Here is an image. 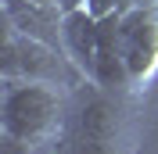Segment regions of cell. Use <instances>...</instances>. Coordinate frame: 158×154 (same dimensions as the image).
Wrapping results in <instances>:
<instances>
[{
    "mask_svg": "<svg viewBox=\"0 0 158 154\" xmlns=\"http://www.w3.org/2000/svg\"><path fill=\"white\" fill-rule=\"evenodd\" d=\"M76 93L36 79H4L0 90V133L7 140L43 151L69 133Z\"/></svg>",
    "mask_w": 158,
    "mask_h": 154,
    "instance_id": "obj_1",
    "label": "cell"
},
{
    "mask_svg": "<svg viewBox=\"0 0 158 154\" xmlns=\"http://www.w3.org/2000/svg\"><path fill=\"white\" fill-rule=\"evenodd\" d=\"M4 79H36V83H54L72 93L86 86V75L76 68V61L65 54L61 43L25 36L18 29H4Z\"/></svg>",
    "mask_w": 158,
    "mask_h": 154,
    "instance_id": "obj_2",
    "label": "cell"
},
{
    "mask_svg": "<svg viewBox=\"0 0 158 154\" xmlns=\"http://www.w3.org/2000/svg\"><path fill=\"white\" fill-rule=\"evenodd\" d=\"M118 47L129 75V93L158 79V7H126L118 14Z\"/></svg>",
    "mask_w": 158,
    "mask_h": 154,
    "instance_id": "obj_3",
    "label": "cell"
},
{
    "mask_svg": "<svg viewBox=\"0 0 158 154\" xmlns=\"http://www.w3.org/2000/svg\"><path fill=\"white\" fill-rule=\"evenodd\" d=\"M97 29H101V18H94L83 4L65 7L61 47H65V54L76 61V68L86 75V83H90V72H94V54H97Z\"/></svg>",
    "mask_w": 158,
    "mask_h": 154,
    "instance_id": "obj_4",
    "label": "cell"
},
{
    "mask_svg": "<svg viewBox=\"0 0 158 154\" xmlns=\"http://www.w3.org/2000/svg\"><path fill=\"white\" fill-rule=\"evenodd\" d=\"M4 22H7L11 29L25 32V36L61 43V22H65V7L29 4V0H4Z\"/></svg>",
    "mask_w": 158,
    "mask_h": 154,
    "instance_id": "obj_5",
    "label": "cell"
},
{
    "mask_svg": "<svg viewBox=\"0 0 158 154\" xmlns=\"http://www.w3.org/2000/svg\"><path fill=\"white\" fill-rule=\"evenodd\" d=\"M65 154H122V140H104V136L69 129L65 133Z\"/></svg>",
    "mask_w": 158,
    "mask_h": 154,
    "instance_id": "obj_6",
    "label": "cell"
},
{
    "mask_svg": "<svg viewBox=\"0 0 158 154\" xmlns=\"http://www.w3.org/2000/svg\"><path fill=\"white\" fill-rule=\"evenodd\" d=\"M83 7L94 14V18H111V14H122L129 7V0H79Z\"/></svg>",
    "mask_w": 158,
    "mask_h": 154,
    "instance_id": "obj_7",
    "label": "cell"
},
{
    "mask_svg": "<svg viewBox=\"0 0 158 154\" xmlns=\"http://www.w3.org/2000/svg\"><path fill=\"white\" fill-rule=\"evenodd\" d=\"M29 4H47V7H65V0H29Z\"/></svg>",
    "mask_w": 158,
    "mask_h": 154,
    "instance_id": "obj_8",
    "label": "cell"
},
{
    "mask_svg": "<svg viewBox=\"0 0 158 154\" xmlns=\"http://www.w3.org/2000/svg\"><path fill=\"white\" fill-rule=\"evenodd\" d=\"M129 4H133V0H129Z\"/></svg>",
    "mask_w": 158,
    "mask_h": 154,
    "instance_id": "obj_9",
    "label": "cell"
}]
</instances>
